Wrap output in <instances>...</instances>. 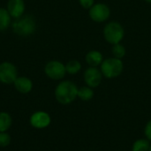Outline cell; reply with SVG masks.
<instances>
[{"label": "cell", "mask_w": 151, "mask_h": 151, "mask_svg": "<svg viewBox=\"0 0 151 151\" xmlns=\"http://www.w3.org/2000/svg\"><path fill=\"white\" fill-rule=\"evenodd\" d=\"M81 69V65L77 60H71L65 65L66 73H68L69 74H76L77 73L80 72Z\"/></svg>", "instance_id": "cell-17"}, {"label": "cell", "mask_w": 151, "mask_h": 151, "mask_svg": "<svg viewBox=\"0 0 151 151\" xmlns=\"http://www.w3.org/2000/svg\"><path fill=\"white\" fill-rule=\"evenodd\" d=\"M104 36L108 42L113 45L119 43L124 37V28L119 22H109L104 28Z\"/></svg>", "instance_id": "cell-4"}, {"label": "cell", "mask_w": 151, "mask_h": 151, "mask_svg": "<svg viewBox=\"0 0 151 151\" xmlns=\"http://www.w3.org/2000/svg\"><path fill=\"white\" fill-rule=\"evenodd\" d=\"M12 138L6 132H0V147L6 148L11 144Z\"/></svg>", "instance_id": "cell-19"}, {"label": "cell", "mask_w": 151, "mask_h": 151, "mask_svg": "<svg viewBox=\"0 0 151 151\" xmlns=\"http://www.w3.org/2000/svg\"><path fill=\"white\" fill-rule=\"evenodd\" d=\"M51 119L49 113L45 111H35L29 119V123L32 127L35 129H43L50 125Z\"/></svg>", "instance_id": "cell-8"}, {"label": "cell", "mask_w": 151, "mask_h": 151, "mask_svg": "<svg viewBox=\"0 0 151 151\" xmlns=\"http://www.w3.org/2000/svg\"><path fill=\"white\" fill-rule=\"evenodd\" d=\"M12 124L11 115L6 111L0 112V132H6Z\"/></svg>", "instance_id": "cell-13"}, {"label": "cell", "mask_w": 151, "mask_h": 151, "mask_svg": "<svg viewBox=\"0 0 151 151\" xmlns=\"http://www.w3.org/2000/svg\"><path fill=\"white\" fill-rule=\"evenodd\" d=\"M45 74L51 80L58 81L65 77L66 73L65 65L59 61L52 60L46 64L44 68Z\"/></svg>", "instance_id": "cell-6"}, {"label": "cell", "mask_w": 151, "mask_h": 151, "mask_svg": "<svg viewBox=\"0 0 151 151\" xmlns=\"http://www.w3.org/2000/svg\"><path fill=\"white\" fill-rule=\"evenodd\" d=\"M150 148V143L149 140L140 139L134 142L133 144L132 151H149Z\"/></svg>", "instance_id": "cell-16"}, {"label": "cell", "mask_w": 151, "mask_h": 151, "mask_svg": "<svg viewBox=\"0 0 151 151\" xmlns=\"http://www.w3.org/2000/svg\"><path fill=\"white\" fill-rule=\"evenodd\" d=\"M144 1H146V2H148V3H151V0H144Z\"/></svg>", "instance_id": "cell-22"}, {"label": "cell", "mask_w": 151, "mask_h": 151, "mask_svg": "<svg viewBox=\"0 0 151 151\" xmlns=\"http://www.w3.org/2000/svg\"><path fill=\"white\" fill-rule=\"evenodd\" d=\"M78 89L77 86L70 81H61L55 89L56 100L63 105L70 104L78 97Z\"/></svg>", "instance_id": "cell-1"}, {"label": "cell", "mask_w": 151, "mask_h": 151, "mask_svg": "<svg viewBox=\"0 0 151 151\" xmlns=\"http://www.w3.org/2000/svg\"><path fill=\"white\" fill-rule=\"evenodd\" d=\"M123 62L116 58H110L104 60L101 64V72L108 79H113L119 76L123 72Z\"/></svg>", "instance_id": "cell-3"}, {"label": "cell", "mask_w": 151, "mask_h": 151, "mask_svg": "<svg viewBox=\"0 0 151 151\" xmlns=\"http://www.w3.org/2000/svg\"><path fill=\"white\" fill-rule=\"evenodd\" d=\"M149 151H151V145H150V150Z\"/></svg>", "instance_id": "cell-23"}, {"label": "cell", "mask_w": 151, "mask_h": 151, "mask_svg": "<svg viewBox=\"0 0 151 151\" xmlns=\"http://www.w3.org/2000/svg\"><path fill=\"white\" fill-rule=\"evenodd\" d=\"M103 73L96 67L90 66L84 73V81L87 86L90 88H96L102 82Z\"/></svg>", "instance_id": "cell-9"}, {"label": "cell", "mask_w": 151, "mask_h": 151, "mask_svg": "<svg viewBox=\"0 0 151 151\" xmlns=\"http://www.w3.org/2000/svg\"><path fill=\"white\" fill-rule=\"evenodd\" d=\"M81 5L85 9H90L95 3V0H79Z\"/></svg>", "instance_id": "cell-20"}, {"label": "cell", "mask_w": 151, "mask_h": 151, "mask_svg": "<svg viewBox=\"0 0 151 151\" xmlns=\"http://www.w3.org/2000/svg\"><path fill=\"white\" fill-rule=\"evenodd\" d=\"M111 10L105 4H96L89 9V16L96 22H103L109 19Z\"/></svg>", "instance_id": "cell-7"}, {"label": "cell", "mask_w": 151, "mask_h": 151, "mask_svg": "<svg viewBox=\"0 0 151 151\" xmlns=\"http://www.w3.org/2000/svg\"><path fill=\"white\" fill-rule=\"evenodd\" d=\"M144 133H145V135L148 138V140L151 141V119L147 123L145 129H144Z\"/></svg>", "instance_id": "cell-21"}, {"label": "cell", "mask_w": 151, "mask_h": 151, "mask_svg": "<svg viewBox=\"0 0 151 151\" xmlns=\"http://www.w3.org/2000/svg\"><path fill=\"white\" fill-rule=\"evenodd\" d=\"M103 61V55L98 50H90L86 55V62L92 67L98 66Z\"/></svg>", "instance_id": "cell-12"}, {"label": "cell", "mask_w": 151, "mask_h": 151, "mask_svg": "<svg viewBox=\"0 0 151 151\" xmlns=\"http://www.w3.org/2000/svg\"><path fill=\"white\" fill-rule=\"evenodd\" d=\"M12 31L22 37L31 35L36 28V23L35 19L30 15L21 16L19 18L15 19L12 25Z\"/></svg>", "instance_id": "cell-2"}, {"label": "cell", "mask_w": 151, "mask_h": 151, "mask_svg": "<svg viewBox=\"0 0 151 151\" xmlns=\"http://www.w3.org/2000/svg\"><path fill=\"white\" fill-rule=\"evenodd\" d=\"M94 96V91L92 88L88 86L81 87L78 89V97L82 101H89Z\"/></svg>", "instance_id": "cell-15"}, {"label": "cell", "mask_w": 151, "mask_h": 151, "mask_svg": "<svg viewBox=\"0 0 151 151\" xmlns=\"http://www.w3.org/2000/svg\"><path fill=\"white\" fill-rule=\"evenodd\" d=\"M12 16L8 12L7 9L0 8V31H4L8 28L11 24Z\"/></svg>", "instance_id": "cell-14"}, {"label": "cell", "mask_w": 151, "mask_h": 151, "mask_svg": "<svg viewBox=\"0 0 151 151\" xmlns=\"http://www.w3.org/2000/svg\"><path fill=\"white\" fill-rule=\"evenodd\" d=\"M7 11L10 15L14 18H19L25 12V3L23 0H9L7 4Z\"/></svg>", "instance_id": "cell-10"}, {"label": "cell", "mask_w": 151, "mask_h": 151, "mask_svg": "<svg viewBox=\"0 0 151 151\" xmlns=\"http://www.w3.org/2000/svg\"><path fill=\"white\" fill-rule=\"evenodd\" d=\"M18 78V71L16 66L10 62H3L0 64V82L4 84H12Z\"/></svg>", "instance_id": "cell-5"}, {"label": "cell", "mask_w": 151, "mask_h": 151, "mask_svg": "<svg viewBox=\"0 0 151 151\" xmlns=\"http://www.w3.org/2000/svg\"><path fill=\"white\" fill-rule=\"evenodd\" d=\"M14 87L16 90L21 94H27L33 88V82L27 77H18L14 81Z\"/></svg>", "instance_id": "cell-11"}, {"label": "cell", "mask_w": 151, "mask_h": 151, "mask_svg": "<svg viewBox=\"0 0 151 151\" xmlns=\"http://www.w3.org/2000/svg\"><path fill=\"white\" fill-rule=\"evenodd\" d=\"M112 54H113L114 58H119V59H121L126 55V49L120 43L114 44L113 47H112Z\"/></svg>", "instance_id": "cell-18"}]
</instances>
